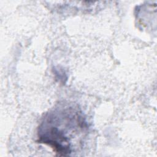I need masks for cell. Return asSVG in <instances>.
<instances>
[{
	"instance_id": "1",
	"label": "cell",
	"mask_w": 157,
	"mask_h": 157,
	"mask_svg": "<svg viewBox=\"0 0 157 157\" xmlns=\"http://www.w3.org/2000/svg\"><path fill=\"white\" fill-rule=\"evenodd\" d=\"M82 127L85 122L77 111L50 113L40 128L37 142L50 147L58 156H69L72 150L71 136L67 134Z\"/></svg>"
}]
</instances>
